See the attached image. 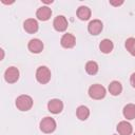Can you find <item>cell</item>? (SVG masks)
<instances>
[{
    "mask_svg": "<svg viewBox=\"0 0 135 135\" xmlns=\"http://www.w3.org/2000/svg\"><path fill=\"white\" fill-rule=\"evenodd\" d=\"M88 31L92 35H98L102 31V22L98 19H95L91 21L88 25Z\"/></svg>",
    "mask_w": 135,
    "mask_h": 135,
    "instance_id": "cell-8",
    "label": "cell"
},
{
    "mask_svg": "<svg viewBox=\"0 0 135 135\" xmlns=\"http://www.w3.org/2000/svg\"><path fill=\"white\" fill-rule=\"evenodd\" d=\"M4 78H5V80H6L8 83H14V82H16V81L18 80V78H19V71H18V69L15 68V66L8 68V69L5 71V73H4Z\"/></svg>",
    "mask_w": 135,
    "mask_h": 135,
    "instance_id": "cell-5",
    "label": "cell"
},
{
    "mask_svg": "<svg viewBox=\"0 0 135 135\" xmlns=\"http://www.w3.org/2000/svg\"><path fill=\"white\" fill-rule=\"evenodd\" d=\"M77 16L80 20H88L91 17V9L88 6H80L77 9Z\"/></svg>",
    "mask_w": 135,
    "mask_h": 135,
    "instance_id": "cell-17",
    "label": "cell"
},
{
    "mask_svg": "<svg viewBox=\"0 0 135 135\" xmlns=\"http://www.w3.org/2000/svg\"><path fill=\"white\" fill-rule=\"evenodd\" d=\"M89 95L93 99H97V100L102 99L105 96V89L101 84H98V83L93 84L89 89Z\"/></svg>",
    "mask_w": 135,
    "mask_h": 135,
    "instance_id": "cell-2",
    "label": "cell"
},
{
    "mask_svg": "<svg viewBox=\"0 0 135 135\" xmlns=\"http://www.w3.org/2000/svg\"><path fill=\"white\" fill-rule=\"evenodd\" d=\"M123 116L127 119H134L135 118V104L129 103L123 108Z\"/></svg>",
    "mask_w": 135,
    "mask_h": 135,
    "instance_id": "cell-15",
    "label": "cell"
},
{
    "mask_svg": "<svg viewBox=\"0 0 135 135\" xmlns=\"http://www.w3.org/2000/svg\"><path fill=\"white\" fill-rule=\"evenodd\" d=\"M60 42H61V45H62L63 47H65V49H71V47H73V46L75 45L76 39H75L74 35L68 33V34H64V35L62 36Z\"/></svg>",
    "mask_w": 135,
    "mask_h": 135,
    "instance_id": "cell-10",
    "label": "cell"
},
{
    "mask_svg": "<svg viewBox=\"0 0 135 135\" xmlns=\"http://www.w3.org/2000/svg\"><path fill=\"white\" fill-rule=\"evenodd\" d=\"M53 25H54V28L58 32H63L66 30L68 27V20L65 19L64 16H57L55 19H54V22H53Z\"/></svg>",
    "mask_w": 135,
    "mask_h": 135,
    "instance_id": "cell-7",
    "label": "cell"
},
{
    "mask_svg": "<svg viewBox=\"0 0 135 135\" xmlns=\"http://www.w3.org/2000/svg\"><path fill=\"white\" fill-rule=\"evenodd\" d=\"M23 27L27 33L34 34V33H36L38 31V22L33 18L26 19L24 21V23H23Z\"/></svg>",
    "mask_w": 135,
    "mask_h": 135,
    "instance_id": "cell-11",
    "label": "cell"
},
{
    "mask_svg": "<svg viewBox=\"0 0 135 135\" xmlns=\"http://www.w3.org/2000/svg\"><path fill=\"white\" fill-rule=\"evenodd\" d=\"M27 46H28V50L32 53H35V54H38V53H40L43 50V43L39 39H32L28 42Z\"/></svg>",
    "mask_w": 135,
    "mask_h": 135,
    "instance_id": "cell-12",
    "label": "cell"
},
{
    "mask_svg": "<svg viewBox=\"0 0 135 135\" xmlns=\"http://www.w3.org/2000/svg\"><path fill=\"white\" fill-rule=\"evenodd\" d=\"M117 131L120 135H130L132 133V126L128 121H120L117 126Z\"/></svg>",
    "mask_w": 135,
    "mask_h": 135,
    "instance_id": "cell-13",
    "label": "cell"
},
{
    "mask_svg": "<svg viewBox=\"0 0 135 135\" xmlns=\"http://www.w3.org/2000/svg\"><path fill=\"white\" fill-rule=\"evenodd\" d=\"M47 109L53 114H58L63 109V103L60 99H52L47 103Z\"/></svg>",
    "mask_w": 135,
    "mask_h": 135,
    "instance_id": "cell-6",
    "label": "cell"
},
{
    "mask_svg": "<svg viewBox=\"0 0 135 135\" xmlns=\"http://www.w3.org/2000/svg\"><path fill=\"white\" fill-rule=\"evenodd\" d=\"M109 91L113 96H117L122 91V85L119 81H112L109 85Z\"/></svg>",
    "mask_w": 135,
    "mask_h": 135,
    "instance_id": "cell-16",
    "label": "cell"
},
{
    "mask_svg": "<svg viewBox=\"0 0 135 135\" xmlns=\"http://www.w3.org/2000/svg\"><path fill=\"white\" fill-rule=\"evenodd\" d=\"M56 129V121L52 117H44L40 122V130L44 133H52Z\"/></svg>",
    "mask_w": 135,
    "mask_h": 135,
    "instance_id": "cell-4",
    "label": "cell"
},
{
    "mask_svg": "<svg viewBox=\"0 0 135 135\" xmlns=\"http://www.w3.org/2000/svg\"><path fill=\"white\" fill-rule=\"evenodd\" d=\"M76 115L80 120H85L90 116V110L84 105H80L76 111Z\"/></svg>",
    "mask_w": 135,
    "mask_h": 135,
    "instance_id": "cell-18",
    "label": "cell"
},
{
    "mask_svg": "<svg viewBox=\"0 0 135 135\" xmlns=\"http://www.w3.org/2000/svg\"><path fill=\"white\" fill-rule=\"evenodd\" d=\"M85 71L90 75H95L98 72V64L95 61H89L85 64Z\"/></svg>",
    "mask_w": 135,
    "mask_h": 135,
    "instance_id": "cell-19",
    "label": "cell"
},
{
    "mask_svg": "<svg viewBox=\"0 0 135 135\" xmlns=\"http://www.w3.org/2000/svg\"><path fill=\"white\" fill-rule=\"evenodd\" d=\"M110 3L112 5H115V6H118V5H121L123 3V1H110Z\"/></svg>",
    "mask_w": 135,
    "mask_h": 135,
    "instance_id": "cell-22",
    "label": "cell"
},
{
    "mask_svg": "<svg viewBox=\"0 0 135 135\" xmlns=\"http://www.w3.org/2000/svg\"><path fill=\"white\" fill-rule=\"evenodd\" d=\"M36 79L38 82L44 84L47 83L51 79V71L46 66H39L36 71Z\"/></svg>",
    "mask_w": 135,
    "mask_h": 135,
    "instance_id": "cell-3",
    "label": "cell"
},
{
    "mask_svg": "<svg viewBox=\"0 0 135 135\" xmlns=\"http://www.w3.org/2000/svg\"><path fill=\"white\" fill-rule=\"evenodd\" d=\"M52 15V9L49 7V6H41L37 9L36 12V16L39 20H42V21H46L50 19Z\"/></svg>",
    "mask_w": 135,
    "mask_h": 135,
    "instance_id": "cell-9",
    "label": "cell"
},
{
    "mask_svg": "<svg viewBox=\"0 0 135 135\" xmlns=\"http://www.w3.org/2000/svg\"><path fill=\"white\" fill-rule=\"evenodd\" d=\"M134 135H135V133H134Z\"/></svg>",
    "mask_w": 135,
    "mask_h": 135,
    "instance_id": "cell-23",
    "label": "cell"
},
{
    "mask_svg": "<svg viewBox=\"0 0 135 135\" xmlns=\"http://www.w3.org/2000/svg\"><path fill=\"white\" fill-rule=\"evenodd\" d=\"M130 82H131L132 86L135 88V73H133V74L131 75V77H130Z\"/></svg>",
    "mask_w": 135,
    "mask_h": 135,
    "instance_id": "cell-21",
    "label": "cell"
},
{
    "mask_svg": "<svg viewBox=\"0 0 135 135\" xmlns=\"http://www.w3.org/2000/svg\"><path fill=\"white\" fill-rule=\"evenodd\" d=\"M126 49L130 52L131 55L135 56V39L134 38H128L126 40Z\"/></svg>",
    "mask_w": 135,
    "mask_h": 135,
    "instance_id": "cell-20",
    "label": "cell"
},
{
    "mask_svg": "<svg viewBox=\"0 0 135 135\" xmlns=\"http://www.w3.org/2000/svg\"><path fill=\"white\" fill-rule=\"evenodd\" d=\"M16 107L20 111H28L33 107V99L28 95H20L16 99Z\"/></svg>",
    "mask_w": 135,
    "mask_h": 135,
    "instance_id": "cell-1",
    "label": "cell"
},
{
    "mask_svg": "<svg viewBox=\"0 0 135 135\" xmlns=\"http://www.w3.org/2000/svg\"><path fill=\"white\" fill-rule=\"evenodd\" d=\"M113 47H114L113 42H112L110 39H103V40L100 42V44H99L100 51H101L102 53H104V54L111 53V52L113 51Z\"/></svg>",
    "mask_w": 135,
    "mask_h": 135,
    "instance_id": "cell-14",
    "label": "cell"
}]
</instances>
